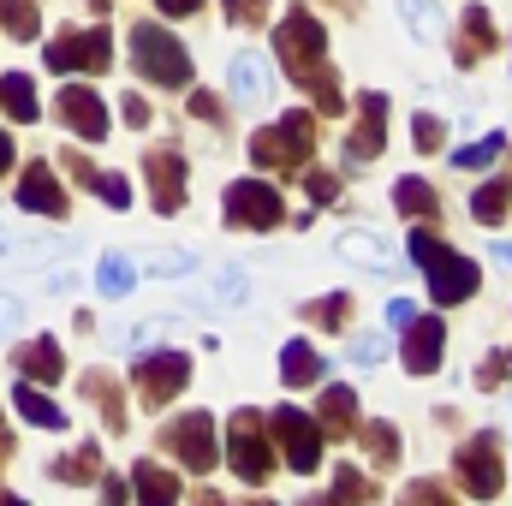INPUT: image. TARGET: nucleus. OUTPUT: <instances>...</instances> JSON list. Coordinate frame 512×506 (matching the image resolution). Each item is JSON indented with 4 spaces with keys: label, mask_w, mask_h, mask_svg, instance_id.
Segmentation results:
<instances>
[{
    "label": "nucleus",
    "mask_w": 512,
    "mask_h": 506,
    "mask_svg": "<svg viewBox=\"0 0 512 506\" xmlns=\"http://www.w3.org/2000/svg\"><path fill=\"white\" fill-rule=\"evenodd\" d=\"M274 48H280L286 72H292V84H310L316 90V108L322 114H340L346 108V96L334 90V72H328V30L304 6H286V18L274 30Z\"/></svg>",
    "instance_id": "1"
},
{
    "label": "nucleus",
    "mask_w": 512,
    "mask_h": 506,
    "mask_svg": "<svg viewBox=\"0 0 512 506\" xmlns=\"http://www.w3.org/2000/svg\"><path fill=\"white\" fill-rule=\"evenodd\" d=\"M131 60H137V72H143L149 84H161V90H185V84H191V54H185V42H179L173 30H161V24H131Z\"/></svg>",
    "instance_id": "2"
},
{
    "label": "nucleus",
    "mask_w": 512,
    "mask_h": 506,
    "mask_svg": "<svg viewBox=\"0 0 512 506\" xmlns=\"http://www.w3.org/2000/svg\"><path fill=\"white\" fill-rule=\"evenodd\" d=\"M411 256L423 262V274H429V298H435V304H465V298L483 286V274H477L471 256L435 245L429 233H411Z\"/></svg>",
    "instance_id": "3"
},
{
    "label": "nucleus",
    "mask_w": 512,
    "mask_h": 506,
    "mask_svg": "<svg viewBox=\"0 0 512 506\" xmlns=\"http://www.w3.org/2000/svg\"><path fill=\"white\" fill-rule=\"evenodd\" d=\"M316 149V120L298 108V114H280L274 126H262L251 137V161L256 167H274V173H292L304 167V155Z\"/></svg>",
    "instance_id": "4"
},
{
    "label": "nucleus",
    "mask_w": 512,
    "mask_h": 506,
    "mask_svg": "<svg viewBox=\"0 0 512 506\" xmlns=\"http://www.w3.org/2000/svg\"><path fill=\"white\" fill-rule=\"evenodd\" d=\"M501 483H507V471H501V435L483 429V435H471L459 447V489L477 495V501H495Z\"/></svg>",
    "instance_id": "5"
},
{
    "label": "nucleus",
    "mask_w": 512,
    "mask_h": 506,
    "mask_svg": "<svg viewBox=\"0 0 512 506\" xmlns=\"http://www.w3.org/2000/svg\"><path fill=\"white\" fill-rule=\"evenodd\" d=\"M161 447H173L185 471H215V459H221V447H215V417H209V411L173 417V423L161 429Z\"/></svg>",
    "instance_id": "6"
},
{
    "label": "nucleus",
    "mask_w": 512,
    "mask_h": 506,
    "mask_svg": "<svg viewBox=\"0 0 512 506\" xmlns=\"http://www.w3.org/2000/svg\"><path fill=\"white\" fill-rule=\"evenodd\" d=\"M54 72H108V60H114V36L108 30H66V36H54L48 42V54H42Z\"/></svg>",
    "instance_id": "7"
},
{
    "label": "nucleus",
    "mask_w": 512,
    "mask_h": 506,
    "mask_svg": "<svg viewBox=\"0 0 512 506\" xmlns=\"http://www.w3.org/2000/svg\"><path fill=\"white\" fill-rule=\"evenodd\" d=\"M227 459H233L239 483H251V489H262V483H268L274 453H268V435H262L256 411H239V417H233V429H227Z\"/></svg>",
    "instance_id": "8"
},
{
    "label": "nucleus",
    "mask_w": 512,
    "mask_h": 506,
    "mask_svg": "<svg viewBox=\"0 0 512 506\" xmlns=\"http://www.w3.org/2000/svg\"><path fill=\"white\" fill-rule=\"evenodd\" d=\"M280 191L274 185H262V179H239V185H227V221L233 227H245V233H268V227H280Z\"/></svg>",
    "instance_id": "9"
},
{
    "label": "nucleus",
    "mask_w": 512,
    "mask_h": 506,
    "mask_svg": "<svg viewBox=\"0 0 512 506\" xmlns=\"http://www.w3.org/2000/svg\"><path fill=\"white\" fill-rule=\"evenodd\" d=\"M274 435L286 441V465H292L298 477H310V471L322 465V429H316L298 405H274Z\"/></svg>",
    "instance_id": "10"
},
{
    "label": "nucleus",
    "mask_w": 512,
    "mask_h": 506,
    "mask_svg": "<svg viewBox=\"0 0 512 506\" xmlns=\"http://www.w3.org/2000/svg\"><path fill=\"white\" fill-rule=\"evenodd\" d=\"M191 381V358L185 352H143L137 358V393H143V405H167L179 387Z\"/></svg>",
    "instance_id": "11"
},
{
    "label": "nucleus",
    "mask_w": 512,
    "mask_h": 506,
    "mask_svg": "<svg viewBox=\"0 0 512 506\" xmlns=\"http://www.w3.org/2000/svg\"><path fill=\"white\" fill-rule=\"evenodd\" d=\"M54 114H60V126L72 131V137H84V143H102L108 137V102L90 84H66L60 102H54Z\"/></svg>",
    "instance_id": "12"
},
{
    "label": "nucleus",
    "mask_w": 512,
    "mask_h": 506,
    "mask_svg": "<svg viewBox=\"0 0 512 506\" xmlns=\"http://www.w3.org/2000/svg\"><path fill=\"white\" fill-rule=\"evenodd\" d=\"M149 197H155V209L161 215H179L185 209V161H179V149H149Z\"/></svg>",
    "instance_id": "13"
},
{
    "label": "nucleus",
    "mask_w": 512,
    "mask_h": 506,
    "mask_svg": "<svg viewBox=\"0 0 512 506\" xmlns=\"http://www.w3.org/2000/svg\"><path fill=\"white\" fill-rule=\"evenodd\" d=\"M399 334H405V370H411V376H429V370H435V358H441L447 322H441V316H411Z\"/></svg>",
    "instance_id": "14"
},
{
    "label": "nucleus",
    "mask_w": 512,
    "mask_h": 506,
    "mask_svg": "<svg viewBox=\"0 0 512 506\" xmlns=\"http://www.w3.org/2000/svg\"><path fill=\"white\" fill-rule=\"evenodd\" d=\"M358 108H364V120H358L352 137H346V161H376V155H382V143H387V96L370 90Z\"/></svg>",
    "instance_id": "15"
},
{
    "label": "nucleus",
    "mask_w": 512,
    "mask_h": 506,
    "mask_svg": "<svg viewBox=\"0 0 512 506\" xmlns=\"http://www.w3.org/2000/svg\"><path fill=\"white\" fill-rule=\"evenodd\" d=\"M18 209H36V215H66V191H60V179H54L42 161L18 173Z\"/></svg>",
    "instance_id": "16"
},
{
    "label": "nucleus",
    "mask_w": 512,
    "mask_h": 506,
    "mask_svg": "<svg viewBox=\"0 0 512 506\" xmlns=\"http://www.w3.org/2000/svg\"><path fill=\"white\" fill-rule=\"evenodd\" d=\"M12 370H18L24 381H60L66 376L60 340H30V346H18V352H12Z\"/></svg>",
    "instance_id": "17"
},
{
    "label": "nucleus",
    "mask_w": 512,
    "mask_h": 506,
    "mask_svg": "<svg viewBox=\"0 0 512 506\" xmlns=\"http://www.w3.org/2000/svg\"><path fill=\"white\" fill-rule=\"evenodd\" d=\"M489 42H495L489 6H465V36H459V48H453V66H477V60L489 54Z\"/></svg>",
    "instance_id": "18"
},
{
    "label": "nucleus",
    "mask_w": 512,
    "mask_h": 506,
    "mask_svg": "<svg viewBox=\"0 0 512 506\" xmlns=\"http://www.w3.org/2000/svg\"><path fill=\"white\" fill-rule=\"evenodd\" d=\"M12 405H18V417H24V423H36V429H66V411H60L54 399H42V393H36V381L18 376V387H12Z\"/></svg>",
    "instance_id": "19"
},
{
    "label": "nucleus",
    "mask_w": 512,
    "mask_h": 506,
    "mask_svg": "<svg viewBox=\"0 0 512 506\" xmlns=\"http://www.w3.org/2000/svg\"><path fill=\"white\" fill-rule=\"evenodd\" d=\"M393 203H399V215H411V221H435V215H441L435 185H429V179H417V173L393 185Z\"/></svg>",
    "instance_id": "20"
},
{
    "label": "nucleus",
    "mask_w": 512,
    "mask_h": 506,
    "mask_svg": "<svg viewBox=\"0 0 512 506\" xmlns=\"http://www.w3.org/2000/svg\"><path fill=\"white\" fill-rule=\"evenodd\" d=\"M316 429H322V435H352V429H358V393H352V387H328Z\"/></svg>",
    "instance_id": "21"
},
{
    "label": "nucleus",
    "mask_w": 512,
    "mask_h": 506,
    "mask_svg": "<svg viewBox=\"0 0 512 506\" xmlns=\"http://www.w3.org/2000/svg\"><path fill=\"white\" fill-rule=\"evenodd\" d=\"M233 96H239V102H262V96H268V60L251 54V48L233 60Z\"/></svg>",
    "instance_id": "22"
},
{
    "label": "nucleus",
    "mask_w": 512,
    "mask_h": 506,
    "mask_svg": "<svg viewBox=\"0 0 512 506\" xmlns=\"http://www.w3.org/2000/svg\"><path fill=\"white\" fill-rule=\"evenodd\" d=\"M0 108H6L18 126H30V120H36V84H30L24 72H6V78H0Z\"/></svg>",
    "instance_id": "23"
},
{
    "label": "nucleus",
    "mask_w": 512,
    "mask_h": 506,
    "mask_svg": "<svg viewBox=\"0 0 512 506\" xmlns=\"http://www.w3.org/2000/svg\"><path fill=\"white\" fill-rule=\"evenodd\" d=\"M280 381H286V387H310V381H322V358H316L304 340H292V346L280 352Z\"/></svg>",
    "instance_id": "24"
},
{
    "label": "nucleus",
    "mask_w": 512,
    "mask_h": 506,
    "mask_svg": "<svg viewBox=\"0 0 512 506\" xmlns=\"http://www.w3.org/2000/svg\"><path fill=\"white\" fill-rule=\"evenodd\" d=\"M137 501H149V506L179 501V477H173V471H161L155 459H143V465H137Z\"/></svg>",
    "instance_id": "25"
},
{
    "label": "nucleus",
    "mask_w": 512,
    "mask_h": 506,
    "mask_svg": "<svg viewBox=\"0 0 512 506\" xmlns=\"http://www.w3.org/2000/svg\"><path fill=\"white\" fill-rule=\"evenodd\" d=\"M507 209H512V179H495V185H483V191L471 197V215H477L483 227H495Z\"/></svg>",
    "instance_id": "26"
},
{
    "label": "nucleus",
    "mask_w": 512,
    "mask_h": 506,
    "mask_svg": "<svg viewBox=\"0 0 512 506\" xmlns=\"http://www.w3.org/2000/svg\"><path fill=\"white\" fill-rule=\"evenodd\" d=\"M358 435H364L376 465H399V429L393 423H358Z\"/></svg>",
    "instance_id": "27"
},
{
    "label": "nucleus",
    "mask_w": 512,
    "mask_h": 506,
    "mask_svg": "<svg viewBox=\"0 0 512 506\" xmlns=\"http://www.w3.org/2000/svg\"><path fill=\"white\" fill-rule=\"evenodd\" d=\"M84 393H90V399H102V417H108V429L120 435V429H126V405H120V387H114L108 376H84Z\"/></svg>",
    "instance_id": "28"
},
{
    "label": "nucleus",
    "mask_w": 512,
    "mask_h": 506,
    "mask_svg": "<svg viewBox=\"0 0 512 506\" xmlns=\"http://www.w3.org/2000/svg\"><path fill=\"white\" fill-rule=\"evenodd\" d=\"M304 316H310L316 328H346V316H352V292H328V298L304 304Z\"/></svg>",
    "instance_id": "29"
},
{
    "label": "nucleus",
    "mask_w": 512,
    "mask_h": 506,
    "mask_svg": "<svg viewBox=\"0 0 512 506\" xmlns=\"http://www.w3.org/2000/svg\"><path fill=\"white\" fill-rule=\"evenodd\" d=\"M0 24H6V36H18V42H30L36 36V0H0Z\"/></svg>",
    "instance_id": "30"
},
{
    "label": "nucleus",
    "mask_w": 512,
    "mask_h": 506,
    "mask_svg": "<svg viewBox=\"0 0 512 506\" xmlns=\"http://www.w3.org/2000/svg\"><path fill=\"white\" fill-rule=\"evenodd\" d=\"M334 251H340V256H358V262H370L376 274H387V251L370 239V233H340V239H334Z\"/></svg>",
    "instance_id": "31"
},
{
    "label": "nucleus",
    "mask_w": 512,
    "mask_h": 506,
    "mask_svg": "<svg viewBox=\"0 0 512 506\" xmlns=\"http://www.w3.org/2000/svg\"><path fill=\"white\" fill-rule=\"evenodd\" d=\"M96 286H102V298H126L131 286H137V274H131L126 256H108V262H102V274H96Z\"/></svg>",
    "instance_id": "32"
},
{
    "label": "nucleus",
    "mask_w": 512,
    "mask_h": 506,
    "mask_svg": "<svg viewBox=\"0 0 512 506\" xmlns=\"http://www.w3.org/2000/svg\"><path fill=\"white\" fill-rule=\"evenodd\" d=\"M399 12L411 18L417 42H435V36H441V12H435V0H399Z\"/></svg>",
    "instance_id": "33"
},
{
    "label": "nucleus",
    "mask_w": 512,
    "mask_h": 506,
    "mask_svg": "<svg viewBox=\"0 0 512 506\" xmlns=\"http://www.w3.org/2000/svg\"><path fill=\"white\" fill-rule=\"evenodd\" d=\"M84 185H90L102 203H114V209H126V203H131V185L120 179V173H102V167H90V173H84Z\"/></svg>",
    "instance_id": "34"
},
{
    "label": "nucleus",
    "mask_w": 512,
    "mask_h": 506,
    "mask_svg": "<svg viewBox=\"0 0 512 506\" xmlns=\"http://www.w3.org/2000/svg\"><path fill=\"white\" fill-rule=\"evenodd\" d=\"M501 149H507V137L495 131V137H483V143H465V149H453V167H489Z\"/></svg>",
    "instance_id": "35"
},
{
    "label": "nucleus",
    "mask_w": 512,
    "mask_h": 506,
    "mask_svg": "<svg viewBox=\"0 0 512 506\" xmlns=\"http://www.w3.org/2000/svg\"><path fill=\"white\" fill-rule=\"evenodd\" d=\"M96 459H102V453H96V441H84L72 465H54V477H60V483H90V477H96Z\"/></svg>",
    "instance_id": "36"
},
{
    "label": "nucleus",
    "mask_w": 512,
    "mask_h": 506,
    "mask_svg": "<svg viewBox=\"0 0 512 506\" xmlns=\"http://www.w3.org/2000/svg\"><path fill=\"white\" fill-rule=\"evenodd\" d=\"M334 495H340V501H370V495H376V489H370V477H358V471H352V465H346V471H340V477H334Z\"/></svg>",
    "instance_id": "37"
},
{
    "label": "nucleus",
    "mask_w": 512,
    "mask_h": 506,
    "mask_svg": "<svg viewBox=\"0 0 512 506\" xmlns=\"http://www.w3.org/2000/svg\"><path fill=\"white\" fill-rule=\"evenodd\" d=\"M411 137H417V149H423V155H435V149H441V120H435V114H417V120H411Z\"/></svg>",
    "instance_id": "38"
},
{
    "label": "nucleus",
    "mask_w": 512,
    "mask_h": 506,
    "mask_svg": "<svg viewBox=\"0 0 512 506\" xmlns=\"http://www.w3.org/2000/svg\"><path fill=\"white\" fill-rule=\"evenodd\" d=\"M304 185H310V203H334L340 197V179L334 173H304Z\"/></svg>",
    "instance_id": "39"
},
{
    "label": "nucleus",
    "mask_w": 512,
    "mask_h": 506,
    "mask_svg": "<svg viewBox=\"0 0 512 506\" xmlns=\"http://www.w3.org/2000/svg\"><path fill=\"white\" fill-rule=\"evenodd\" d=\"M382 340H376V334H358V340H352V358H358V364H382Z\"/></svg>",
    "instance_id": "40"
},
{
    "label": "nucleus",
    "mask_w": 512,
    "mask_h": 506,
    "mask_svg": "<svg viewBox=\"0 0 512 506\" xmlns=\"http://www.w3.org/2000/svg\"><path fill=\"white\" fill-rule=\"evenodd\" d=\"M227 12H233V24H251L268 12V0H227Z\"/></svg>",
    "instance_id": "41"
},
{
    "label": "nucleus",
    "mask_w": 512,
    "mask_h": 506,
    "mask_svg": "<svg viewBox=\"0 0 512 506\" xmlns=\"http://www.w3.org/2000/svg\"><path fill=\"white\" fill-rule=\"evenodd\" d=\"M411 316H417V304H411V298H393V304H387V328H393V334H399Z\"/></svg>",
    "instance_id": "42"
},
{
    "label": "nucleus",
    "mask_w": 512,
    "mask_h": 506,
    "mask_svg": "<svg viewBox=\"0 0 512 506\" xmlns=\"http://www.w3.org/2000/svg\"><path fill=\"white\" fill-rule=\"evenodd\" d=\"M185 268H191V256H185V251H167V256H155V268H149V274H185Z\"/></svg>",
    "instance_id": "43"
},
{
    "label": "nucleus",
    "mask_w": 512,
    "mask_h": 506,
    "mask_svg": "<svg viewBox=\"0 0 512 506\" xmlns=\"http://www.w3.org/2000/svg\"><path fill=\"white\" fill-rule=\"evenodd\" d=\"M501 376H507V358L495 352V358H483V370H477V387H495Z\"/></svg>",
    "instance_id": "44"
},
{
    "label": "nucleus",
    "mask_w": 512,
    "mask_h": 506,
    "mask_svg": "<svg viewBox=\"0 0 512 506\" xmlns=\"http://www.w3.org/2000/svg\"><path fill=\"white\" fill-rule=\"evenodd\" d=\"M120 114H126L131 126H149V102H143V96H126V102H120Z\"/></svg>",
    "instance_id": "45"
},
{
    "label": "nucleus",
    "mask_w": 512,
    "mask_h": 506,
    "mask_svg": "<svg viewBox=\"0 0 512 506\" xmlns=\"http://www.w3.org/2000/svg\"><path fill=\"white\" fill-rule=\"evenodd\" d=\"M191 114H197V120H221V102H215V96H203V90H197V96H191Z\"/></svg>",
    "instance_id": "46"
},
{
    "label": "nucleus",
    "mask_w": 512,
    "mask_h": 506,
    "mask_svg": "<svg viewBox=\"0 0 512 506\" xmlns=\"http://www.w3.org/2000/svg\"><path fill=\"white\" fill-rule=\"evenodd\" d=\"M167 18H191V12H203V0H155Z\"/></svg>",
    "instance_id": "47"
},
{
    "label": "nucleus",
    "mask_w": 512,
    "mask_h": 506,
    "mask_svg": "<svg viewBox=\"0 0 512 506\" xmlns=\"http://www.w3.org/2000/svg\"><path fill=\"white\" fill-rule=\"evenodd\" d=\"M12 322H18V304H12V298L0 292V328H12Z\"/></svg>",
    "instance_id": "48"
},
{
    "label": "nucleus",
    "mask_w": 512,
    "mask_h": 506,
    "mask_svg": "<svg viewBox=\"0 0 512 506\" xmlns=\"http://www.w3.org/2000/svg\"><path fill=\"white\" fill-rule=\"evenodd\" d=\"M6 167H12V137L0 131V173H6Z\"/></svg>",
    "instance_id": "49"
},
{
    "label": "nucleus",
    "mask_w": 512,
    "mask_h": 506,
    "mask_svg": "<svg viewBox=\"0 0 512 506\" xmlns=\"http://www.w3.org/2000/svg\"><path fill=\"white\" fill-rule=\"evenodd\" d=\"M495 256H501V262H507V268H512V245H507V239H501V245H495Z\"/></svg>",
    "instance_id": "50"
},
{
    "label": "nucleus",
    "mask_w": 512,
    "mask_h": 506,
    "mask_svg": "<svg viewBox=\"0 0 512 506\" xmlns=\"http://www.w3.org/2000/svg\"><path fill=\"white\" fill-rule=\"evenodd\" d=\"M0 459H6V435H0Z\"/></svg>",
    "instance_id": "51"
},
{
    "label": "nucleus",
    "mask_w": 512,
    "mask_h": 506,
    "mask_svg": "<svg viewBox=\"0 0 512 506\" xmlns=\"http://www.w3.org/2000/svg\"><path fill=\"white\" fill-rule=\"evenodd\" d=\"M507 364H512V358H507Z\"/></svg>",
    "instance_id": "52"
}]
</instances>
